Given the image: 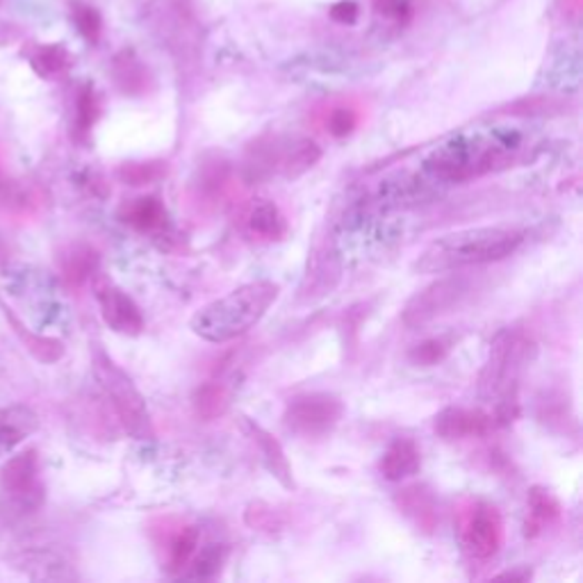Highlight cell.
Masks as SVG:
<instances>
[{"mask_svg": "<svg viewBox=\"0 0 583 583\" xmlns=\"http://www.w3.org/2000/svg\"><path fill=\"white\" fill-rule=\"evenodd\" d=\"M522 242L524 233L515 229H465L431 242L418 258L415 269L420 274H446L465 267L500 262L515 253Z\"/></svg>", "mask_w": 583, "mask_h": 583, "instance_id": "1", "label": "cell"}, {"mask_svg": "<svg viewBox=\"0 0 583 583\" xmlns=\"http://www.w3.org/2000/svg\"><path fill=\"white\" fill-rule=\"evenodd\" d=\"M279 294L281 288L272 281L247 283L197 310L190 326L205 342H231L251 331L277 303Z\"/></svg>", "mask_w": 583, "mask_h": 583, "instance_id": "2", "label": "cell"}, {"mask_svg": "<svg viewBox=\"0 0 583 583\" xmlns=\"http://www.w3.org/2000/svg\"><path fill=\"white\" fill-rule=\"evenodd\" d=\"M524 342L511 329H504L490 344L487 363L481 374V396L497 399V420L509 424L517 415V379L522 368Z\"/></svg>", "mask_w": 583, "mask_h": 583, "instance_id": "3", "label": "cell"}, {"mask_svg": "<svg viewBox=\"0 0 583 583\" xmlns=\"http://www.w3.org/2000/svg\"><path fill=\"white\" fill-rule=\"evenodd\" d=\"M504 158V147L497 142H483V140H465L459 138L450 144L435 149L424 169L431 173L435 181L444 183H463L470 178L487 173L495 169Z\"/></svg>", "mask_w": 583, "mask_h": 583, "instance_id": "4", "label": "cell"}, {"mask_svg": "<svg viewBox=\"0 0 583 583\" xmlns=\"http://www.w3.org/2000/svg\"><path fill=\"white\" fill-rule=\"evenodd\" d=\"M94 372L101 381L105 394L112 401V409L125 429L128 435L134 440H149L153 438V422L147 409V401L134 388V383L128 379L123 370H119L103 351H97L94 355Z\"/></svg>", "mask_w": 583, "mask_h": 583, "instance_id": "5", "label": "cell"}, {"mask_svg": "<svg viewBox=\"0 0 583 583\" xmlns=\"http://www.w3.org/2000/svg\"><path fill=\"white\" fill-rule=\"evenodd\" d=\"M344 406L335 394L305 392L288 401L283 422L292 433L305 440H318L329 435L340 424Z\"/></svg>", "mask_w": 583, "mask_h": 583, "instance_id": "6", "label": "cell"}, {"mask_svg": "<svg viewBox=\"0 0 583 583\" xmlns=\"http://www.w3.org/2000/svg\"><path fill=\"white\" fill-rule=\"evenodd\" d=\"M461 543L474 559H492L504 543V520L500 511L490 504L474 502L461 513L459 522Z\"/></svg>", "mask_w": 583, "mask_h": 583, "instance_id": "7", "label": "cell"}, {"mask_svg": "<svg viewBox=\"0 0 583 583\" xmlns=\"http://www.w3.org/2000/svg\"><path fill=\"white\" fill-rule=\"evenodd\" d=\"M470 294V281L468 279H442L420 294H415L406 310H403V324L411 329H420L431 324L433 320L454 312L463 299Z\"/></svg>", "mask_w": 583, "mask_h": 583, "instance_id": "8", "label": "cell"}, {"mask_svg": "<svg viewBox=\"0 0 583 583\" xmlns=\"http://www.w3.org/2000/svg\"><path fill=\"white\" fill-rule=\"evenodd\" d=\"M97 299L105 324L121 335H140L144 329L142 310L125 292L110 283L97 285Z\"/></svg>", "mask_w": 583, "mask_h": 583, "instance_id": "9", "label": "cell"}, {"mask_svg": "<svg viewBox=\"0 0 583 583\" xmlns=\"http://www.w3.org/2000/svg\"><path fill=\"white\" fill-rule=\"evenodd\" d=\"M492 429H495V418L463 406H450L435 415L433 431L442 440H470V438H483Z\"/></svg>", "mask_w": 583, "mask_h": 583, "instance_id": "10", "label": "cell"}, {"mask_svg": "<svg viewBox=\"0 0 583 583\" xmlns=\"http://www.w3.org/2000/svg\"><path fill=\"white\" fill-rule=\"evenodd\" d=\"M240 424H242V431L247 433V438L258 446V452H260L262 463L269 470V474H272L283 487H294L292 468H290V461L285 456V450L281 446V442L251 418H242Z\"/></svg>", "mask_w": 583, "mask_h": 583, "instance_id": "11", "label": "cell"}, {"mask_svg": "<svg viewBox=\"0 0 583 583\" xmlns=\"http://www.w3.org/2000/svg\"><path fill=\"white\" fill-rule=\"evenodd\" d=\"M396 506L399 511L406 515L420 531L433 533L438 526V506L433 492L426 485H409L399 490L396 495Z\"/></svg>", "mask_w": 583, "mask_h": 583, "instance_id": "12", "label": "cell"}, {"mask_svg": "<svg viewBox=\"0 0 583 583\" xmlns=\"http://www.w3.org/2000/svg\"><path fill=\"white\" fill-rule=\"evenodd\" d=\"M420 465H422V456L418 444L409 438H396L385 450L379 468L388 481H403L418 474Z\"/></svg>", "mask_w": 583, "mask_h": 583, "instance_id": "13", "label": "cell"}, {"mask_svg": "<svg viewBox=\"0 0 583 583\" xmlns=\"http://www.w3.org/2000/svg\"><path fill=\"white\" fill-rule=\"evenodd\" d=\"M526 504H529V515H526V524H524L526 537L541 535L547 526H552L561 520V502L554 497V492H550L543 485H533L529 490Z\"/></svg>", "mask_w": 583, "mask_h": 583, "instance_id": "14", "label": "cell"}, {"mask_svg": "<svg viewBox=\"0 0 583 583\" xmlns=\"http://www.w3.org/2000/svg\"><path fill=\"white\" fill-rule=\"evenodd\" d=\"M37 452H23L14 459H10L3 470H0V483L17 497H30L37 492Z\"/></svg>", "mask_w": 583, "mask_h": 583, "instance_id": "15", "label": "cell"}, {"mask_svg": "<svg viewBox=\"0 0 583 583\" xmlns=\"http://www.w3.org/2000/svg\"><path fill=\"white\" fill-rule=\"evenodd\" d=\"M119 217L128 227L142 233H153L164 227L167 210L158 197H140L121 205Z\"/></svg>", "mask_w": 583, "mask_h": 583, "instance_id": "16", "label": "cell"}, {"mask_svg": "<svg viewBox=\"0 0 583 583\" xmlns=\"http://www.w3.org/2000/svg\"><path fill=\"white\" fill-rule=\"evenodd\" d=\"M247 227L249 231L267 242L281 240L288 233V221L277 203L272 201H258L251 205L247 214Z\"/></svg>", "mask_w": 583, "mask_h": 583, "instance_id": "17", "label": "cell"}, {"mask_svg": "<svg viewBox=\"0 0 583 583\" xmlns=\"http://www.w3.org/2000/svg\"><path fill=\"white\" fill-rule=\"evenodd\" d=\"M0 305H3V303H0ZM3 310H6L8 322L14 326L17 335L21 338V342H23L26 349L37 358V361H41V363H58V361H60V358L64 355V344H62L60 340L34 335V333L26 331V326L21 324V320L14 315V312H12L10 308L3 305Z\"/></svg>", "mask_w": 583, "mask_h": 583, "instance_id": "18", "label": "cell"}, {"mask_svg": "<svg viewBox=\"0 0 583 583\" xmlns=\"http://www.w3.org/2000/svg\"><path fill=\"white\" fill-rule=\"evenodd\" d=\"M99 267V253L84 244L71 247L62 258V277L71 288H80L89 281Z\"/></svg>", "mask_w": 583, "mask_h": 583, "instance_id": "19", "label": "cell"}, {"mask_svg": "<svg viewBox=\"0 0 583 583\" xmlns=\"http://www.w3.org/2000/svg\"><path fill=\"white\" fill-rule=\"evenodd\" d=\"M231 406V394L229 390L223 388L221 383H203L197 394H194V409H197V415L203 418V420H217L221 418L223 413L229 411Z\"/></svg>", "mask_w": 583, "mask_h": 583, "instance_id": "20", "label": "cell"}, {"mask_svg": "<svg viewBox=\"0 0 583 583\" xmlns=\"http://www.w3.org/2000/svg\"><path fill=\"white\" fill-rule=\"evenodd\" d=\"M30 64L41 78H58L71 69V56L62 43H49L30 56Z\"/></svg>", "mask_w": 583, "mask_h": 583, "instance_id": "21", "label": "cell"}, {"mask_svg": "<svg viewBox=\"0 0 583 583\" xmlns=\"http://www.w3.org/2000/svg\"><path fill=\"white\" fill-rule=\"evenodd\" d=\"M37 429V418L28 409H3L0 411V444H17Z\"/></svg>", "mask_w": 583, "mask_h": 583, "instance_id": "22", "label": "cell"}, {"mask_svg": "<svg viewBox=\"0 0 583 583\" xmlns=\"http://www.w3.org/2000/svg\"><path fill=\"white\" fill-rule=\"evenodd\" d=\"M167 175V162L149 160V162H125L119 167V178L125 185L142 188L158 183L160 178Z\"/></svg>", "mask_w": 583, "mask_h": 583, "instance_id": "23", "label": "cell"}, {"mask_svg": "<svg viewBox=\"0 0 583 583\" xmlns=\"http://www.w3.org/2000/svg\"><path fill=\"white\" fill-rule=\"evenodd\" d=\"M114 78L125 94H134L142 92L147 84V69L142 67V62L134 60L132 53L125 51L114 60Z\"/></svg>", "mask_w": 583, "mask_h": 583, "instance_id": "24", "label": "cell"}, {"mask_svg": "<svg viewBox=\"0 0 583 583\" xmlns=\"http://www.w3.org/2000/svg\"><path fill=\"white\" fill-rule=\"evenodd\" d=\"M99 117H101V101H99L97 89L92 84H84L76 101V132L80 134V138L89 134V130L97 125Z\"/></svg>", "mask_w": 583, "mask_h": 583, "instance_id": "25", "label": "cell"}, {"mask_svg": "<svg viewBox=\"0 0 583 583\" xmlns=\"http://www.w3.org/2000/svg\"><path fill=\"white\" fill-rule=\"evenodd\" d=\"M199 529L197 526H185L173 535V541L169 545V567L181 572L183 567L190 565L192 556L197 554L199 547Z\"/></svg>", "mask_w": 583, "mask_h": 583, "instance_id": "26", "label": "cell"}, {"mask_svg": "<svg viewBox=\"0 0 583 583\" xmlns=\"http://www.w3.org/2000/svg\"><path fill=\"white\" fill-rule=\"evenodd\" d=\"M374 17L390 28H406L415 17L413 0H374Z\"/></svg>", "mask_w": 583, "mask_h": 583, "instance_id": "27", "label": "cell"}, {"mask_svg": "<svg viewBox=\"0 0 583 583\" xmlns=\"http://www.w3.org/2000/svg\"><path fill=\"white\" fill-rule=\"evenodd\" d=\"M322 158V151L315 142H308V140H301L296 142L290 153L285 155L283 160V173L285 178H299L301 173H305L312 164H315L318 160Z\"/></svg>", "mask_w": 583, "mask_h": 583, "instance_id": "28", "label": "cell"}, {"mask_svg": "<svg viewBox=\"0 0 583 583\" xmlns=\"http://www.w3.org/2000/svg\"><path fill=\"white\" fill-rule=\"evenodd\" d=\"M194 559V556H192ZM223 563H227V547L223 545H208L201 550V554L192 561L188 579H212L221 572Z\"/></svg>", "mask_w": 583, "mask_h": 583, "instance_id": "29", "label": "cell"}, {"mask_svg": "<svg viewBox=\"0 0 583 583\" xmlns=\"http://www.w3.org/2000/svg\"><path fill=\"white\" fill-rule=\"evenodd\" d=\"M71 17L78 28V32L89 41V43H99L101 32H103V19L97 8L82 3V0H76L71 6Z\"/></svg>", "mask_w": 583, "mask_h": 583, "instance_id": "30", "label": "cell"}, {"mask_svg": "<svg viewBox=\"0 0 583 583\" xmlns=\"http://www.w3.org/2000/svg\"><path fill=\"white\" fill-rule=\"evenodd\" d=\"M452 338H431L411 351V361L422 368H433L444 361L446 353L452 351Z\"/></svg>", "mask_w": 583, "mask_h": 583, "instance_id": "31", "label": "cell"}, {"mask_svg": "<svg viewBox=\"0 0 583 583\" xmlns=\"http://www.w3.org/2000/svg\"><path fill=\"white\" fill-rule=\"evenodd\" d=\"M358 123H361V112H358L353 105H333L326 112V130L338 140L349 138V134L358 128Z\"/></svg>", "mask_w": 583, "mask_h": 583, "instance_id": "32", "label": "cell"}, {"mask_svg": "<svg viewBox=\"0 0 583 583\" xmlns=\"http://www.w3.org/2000/svg\"><path fill=\"white\" fill-rule=\"evenodd\" d=\"M358 14H361V8L353 0H340L331 8V19L340 26H353L358 21Z\"/></svg>", "mask_w": 583, "mask_h": 583, "instance_id": "33", "label": "cell"}, {"mask_svg": "<svg viewBox=\"0 0 583 583\" xmlns=\"http://www.w3.org/2000/svg\"><path fill=\"white\" fill-rule=\"evenodd\" d=\"M561 3L570 17L576 19L581 14V0H561Z\"/></svg>", "mask_w": 583, "mask_h": 583, "instance_id": "34", "label": "cell"}]
</instances>
